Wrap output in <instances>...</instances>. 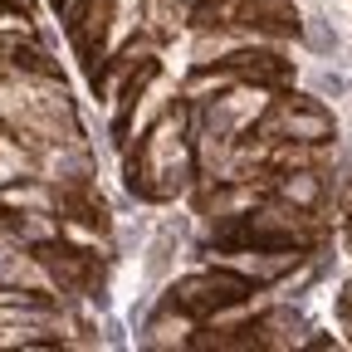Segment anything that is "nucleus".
Returning <instances> with one entry per match:
<instances>
[{
  "label": "nucleus",
  "instance_id": "nucleus-1",
  "mask_svg": "<svg viewBox=\"0 0 352 352\" xmlns=\"http://www.w3.org/2000/svg\"><path fill=\"white\" fill-rule=\"evenodd\" d=\"M122 186L186 206L201 254L245 250L298 171H338V118L298 78V0H50ZM289 206V201H284Z\"/></svg>",
  "mask_w": 352,
  "mask_h": 352
},
{
  "label": "nucleus",
  "instance_id": "nucleus-2",
  "mask_svg": "<svg viewBox=\"0 0 352 352\" xmlns=\"http://www.w3.org/2000/svg\"><path fill=\"white\" fill-rule=\"evenodd\" d=\"M0 250L39 259L78 308L108 303L118 226L39 0H0Z\"/></svg>",
  "mask_w": 352,
  "mask_h": 352
}]
</instances>
